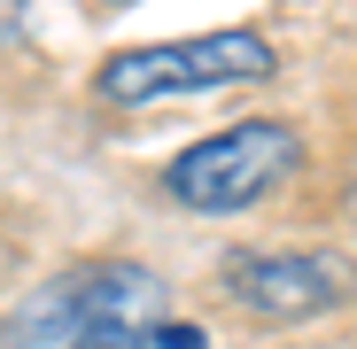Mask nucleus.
I'll list each match as a JSON object with an SVG mask.
<instances>
[{
  "mask_svg": "<svg viewBox=\"0 0 357 349\" xmlns=\"http://www.w3.org/2000/svg\"><path fill=\"white\" fill-rule=\"evenodd\" d=\"M163 279L148 264L101 256L70 264L63 279L31 287V295L0 318V349H148L163 326Z\"/></svg>",
  "mask_w": 357,
  "mask_h": 349,
  "instance_id": "f257e3e1",
  "label": "nucleus"
},
{
  "mask_svg": "<svg viewBox=\"0 0 357 349\" xmlns=\"http://www.w3.org/2000/svg\"><path fill=\"white\" fill-rule=\"evenodd\" d=\"M295 163H303V132L295 125H225L210 132L202 148H187L171 171H163V194L178 210H202V217H233V210H249L264 202L272 187L295 179Z\"/></svg>",
  "mask_w": 357,
  "mask_h": 349,
  "instance_id": "7ed1b4c3",
  "label": "nucleus"
},
{
  "mask_svg": "<svg viewBox=\"0 0 357 349\" xmlns=\"http://www.w3.org/2000/svg\"><path fill=\"white\" fill-rule=\"evenodd\" d=\"M280 70V54L264 31H210V39H163L109 54L93 70V93L109 109H155V101H187V93H225V86H264Z\"/></svg>",
  "mask_w": 357,
  "mask_h": 349,
  "instance_id": "f03ea898",
  "label": "nucleus"
},
{
  "mask_svg": "<svg viewBox=\"0 0 357 349\" xmlns=\"http://www.w3.org/2000/svg\"><path fill=\"white\" fill-rule=\"evenodd\" d=\"M225 287L257 318H319L342 303V264L303 256V249H241V256H225Z\"/></svg>",
  "mask_w": 357,
  "mask_h": 349,
  "instance_id": "20e7f679",
  "label": "nucleus"
},
{
  "mask_svg": "<svg viewBox=\"0 0 357 349\" xmlns=\"http://www.w3.org/2000/svg\"><path fill=\"white\" fill-rule=\"evenodd\" d=\"M116 8H125V0H116Z\"/></svg>",
  "mask_w": 357,
  "mask_h": 349,
  "instance_id": "39448f33",
  "label": "nucleus"
}]
</instances>
